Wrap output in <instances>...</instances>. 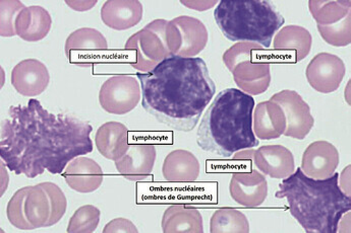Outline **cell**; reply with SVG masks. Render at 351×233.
Here are the masks:
<instances>
[{
  "mask_svg": "<svg viewBox=\"0 0 351 233\" xmlns=\"http://www.w3.org/2000/svg\"><path fill=\"white\" fill-rule=\"evenodd\" d=\"M266 49L263 46L250 42H239L224 52L223 63L228 70L232 71L237 64L243 61L258 60V54L265 53Z\"/></svg>",
  "mask_w": 351,
  "mask_h": 233,
  "instance_id": "30",
  "label": "cell"
},
{
  "mask_svg": "<svg viewBox=\"0 0 351 233\" xmlns=\"http://www.w3.org/2000/svg\"><path fill=\"white\" fill-rule=\"evenodd\" d=\"M108 50L106 38L98 29L82 28L73 31L65 41V56L69 62L91 67L101 62Z\"/></svg>",
  "mask_w": 351,
  "mask_h": 233,
  "instance_id": "10",
  "label": "cell"
},
{
  "mask_svg": "<svg viewBox=\"0 0 351 233\" xmlns=\"http://www.w3.org/2000/svg\"><path fill=\"white\" fill-rule=\"evenodd\" d=\"M313 37L306 28L295 25L285 27L275 35L273 49L287 62L296 63L308 57Z\"/></svg>",
  "mask_w": 351,
  "mask_h": 233,
  "instance_id": "18",
  "label": "cell"
},
{
  "mask_svg": "<svg viewBox=\"0 0 351 233\" xmlns=\"http://www.w3.org/2000/svg\"><path fill=\"white\" fill-rule=\"evenodd\" d=\"M65 3L67 4V6L71 8V10H75V12H87V10H91L92 8L96 5L98 3L97 0H91V1H73V0H66Z\"/></svg>",
  "mask_w": 351,
  "mask_h": 233,
  "instance_id": "35",
  "label": "cell"
},
{
  "mask_svg": "<svg viewBox=\"0 0 351 233\" xmlns=\"http://www.w3.org/2000/svg\"><path fill=\"white\" fill-rule=\"evenodd\" d=\"M254 110L253 96L237 88L222 90L204 114L197 129V146L222 157L258 146L253 130Z\"/></svg>",
  "mask_w": 351,
  "mask_h": 233,
  "instance_id": "4",
  "label": "cell"
},
{
  "mask_svg": "<svg viewBox=\"0 0 351 233\" xmlns=\"http://www.w3.org/2000/svg\"><path fill=\"white\" fill-rule=\"evenodd\" d=\"M103 233H138L136 226L127 218H115L105 225Z\"/></svg>",
  "mask_w": 351,
  "mask_h": 233,
  "instance_id": "34",
  "label": "cell"
},
{
  "mask_svg": "<svg viewBox=\"0 0 351 233\" xmlns=\"http://www.w3.org/2000/svg\"><path fill=\"white\" fill-rule=\"evenodd\" d=\"M343 60L331 53H319L308 63L306 77L308 85L319 94L336 92L346 77Z\"/></svg>",
  "mask_w": 351,
  "mask_h": 233,
  "instance_id": "13",
  "label": "cell"
},
{
  "mask_svg": "<svg viewBox=\"0 0 351 233\" xmlns=\"http://www.w3.org/2000/svg\"><path fill=\"white\" fill-rule=\"evenodd\" d=\"M142 98L141 85L134 77L115 75L101 85L99 102L105 112L125 115L136 109Z\"/></svg>",
  "mask_w": 351,
  "mask_h": 233,
  "instance_id": "9",
  "label": "cell"
},
{
  "mask_svg": "<svg viewBox=\"0 0 351 233\" xmlns=\"http://www.w3.org/2000/svg\"><path fill=\"white\" fill-rule=\"evenodd\" d=\"M66 207V197L54 182L27 187L24 211L33 230L56 225L64 217Z\"/></svg>",
  "mask_w": 351,
  "mask_h": 233,
  "instance_id": "6",
  "label": "cell"
},
{
  "mask_svg": "<svg viewBox=\"0 0 351 233\" xmlns=\"http://www.w3.org/2000/svg\"><path fill=\"white\" fill-rule=\"evenodd\" d=\"M144 8L138 0H108L101 8V20L108 28L127 31L140 24Z\"/></svg>",
  "mask_w": 351,
  "mask_h": 233,
  "instance_id": "20",
  "label": "cell"
},
{
  "mask_svg": "<svg viewBox=\"0 0 351 233\" xmlns=\"http://www.w3.org/2000/svg\"><path fill=\"white\" fill-rule=\"evenodd\" d=\"M184 6L188 8H193V10H199V12H204V10H209V8H213L216 5L217 1H180Z\"/></svg>",
  "mask_w": 351,
  "mask_h": 233,
  "instance_id": "36",
  "label": "cell"
},
{
  "mask_svg": "<svg viewBox=\"0 0 351 233\" xmlns=\"http://www.w3.org/2000/svg\"><path fill=\"white\" fill-rule=\"evenodd\" d=\"M161 228L164 233H203V217L195 208L171 205L164 212Z\"/></svg>",
  "mask_w": 351,
  "mask_h": 233,
  "instance_id": "26",
  "label": "cell"
},
{
  "mask_svg": "<svg viewBox=\"0 0 351 233\" xmlns=\"http://www.w3.org/2000/svg\"><path fill=\"white\" fill-rule=\"evenodd\" d=\"M211 233H249L247 216L233 208H222L214 212L210 220Z\"/></svg>",
  "mask_w": 351,
  "mask_h": 233,
  "instance_id": "28",
  "label": "cell"
},
{
  "mask_svg": "<svg viewBox=\"0 0 351 233\" xmlns=\"http://www.w3.org/2000/svg\"><path fill=\"white\" fill-rule=\"evenodd\" d=\"M167 23L164 18L153 20L134 33L125 43V50L134 53V58L130 61V66L138 72H150L162 61L171 57L166 41Z\"/></svg>",
  "mask_w": 351,
  "mask_h": 233,
  "instance_id": "7",
  "label": "cell"
},
{
  "mask_svg": "<svg viewBox=\"0 0 351 233\" xmlns=\"http://www.w3.org/2000/svg\"><path fill=\"white\" fill-rule=\"evenodd\" d=\"M26 8L19 0H2L0 1V35L3 38L16 36V20L19 14Z\"/></svg>",
  "mask_w": 351,
  "mask_h": 233,
  "instance_id": "32",
  "label": "cell"
},
{
  "mask_svg": "<svg viewBox=\"0 0 351 233\" xmlns=\"http://www.w3.org/2000/svg\"><path fill=\"white\" fill-rule=\"evenodd\" d=\"M52 26V18L42 6H26L16 20V36L26 42H38L47 37Z\"/></svg>",
  "mask_w": 351,
  "mask_h": 233,
  "instance_id": "24",
  "label": "cell"
},
{
  "mask_svg": "<svg viewBox=\"0 0 351 233\" xmlns=\"http://www.w3.org/2000/svg\"><path fill=\"white\" fill-rule=\"evenodd\" d=\"M95 144L103 157L108 161H119L130 147L128 129L119 122H107L97 130Z\"/></svg>",
  "mask_w": 351,
  "mask_h": 233,
  "instance_id": "23",
  "label": "cell"
},
{
  "mask_svg": "<svg viewBox=\"0 0 351 233\" xmlns=\"http://www.w3.org/2000/svg\"><path fill=\"white\" fill-rule=\"evenodd\" d=\"M231 198L239 205L256 208L263 204L268 196V182L258 169L235 172L229 184Z\"/></svg>",
  "mask_w": 351,
  "mask_h": 233,
  "instance_id": "14",
  "label": "cell"
},
{
  "mask_svg": "<svg viewBox=\"0 0 351 233\" xmlns=\"http://www.w3.org/2000/svg\"><path fill=\"white\" fill-rule=\"evenodd\" d=\"M10 81L19 94L34 98L43 94L49 85V71L38 59H26L14 67Z\"/></svg>",
  "mask_w": 351,
  "mask_h": 233,
  "instance_id": "16",
  "label": "cell"
},
{
  "mask_svg": "<svg viewBox=\"0 0 351 233\" xmlns=\"http://www.w3.org/2000/svg\"><path fill=\"white\" fill-rule=\"evenodd\" d=\"M214 18L229 41L256 43L265 49L285 24L282 14L266 0H222Z\"/></svg>",
  "mask_w": 351,
  "mask_h": 233,
  "instance_id": "5",
  "label": "cell"
},
{
  "mask_svg": "<svg viewBox=\"0 0 351 233\" xmlns=\"http://www.w3.org/2000/svg\"><path fill=\"white\" fill-rule=\"evenodd\" d=\"M26 192L27 187H25L14 193L6 207V216L10 224L18 230H33L32 226L25 216L24 201Z\"/></svg>",
  "mask_w": 351,
  "mask_h": 233,
  "instance_id": "33",
  "label": "cell"
},
{
  "mask_svg": "<svg viewBox=\"0 0 351 233\" xmlns=\"http://www.w3.org/2000/svg\"><path fill=\"white\" fill-rule=\"evenodd\" d=\"M339 174L325 180L308 178L298 167L279 184L276 198L287 199L292 217L306 233L338 232L351 199L340 189Z\"/></svg>",
  "mask_w": 351,
  "mask_h": 233,
  "instance_id": "3",
  "label": "cell"
},
{
  "mask_svg": "<svg viewBox=\"0 0 351 233\" xmlns=\"http://www.w3.org/2000/svg\"><path fill=\"white\" fill-rule=\"evenodd\" d=\"M101 212L93 205H84L75 210L69 219L66 232L69 233H92L100 222Z\"/></svg>",
  "mask_w": 351,
  "mask_h": 233,
  "instance_id": "29",
  "label": "cell"
},
{
  "mask_svg": "<svg viewBox=\"0 0 351 233\" xmlns=\"http://www.w3.org/2000/svg\"><path fill=\"white\" fill-rule=\"evenodd\" d=\"M136 77L143 108L176 131H192L216 92L207 64L199 57L171 56Z\"/></svg>",
  "mask_w": 351,
  "mask_h": 233,
  "instance_id": "2",
  "label": "cell"
},
{
  "mask_svg": "<svg viewBox=\"0 0 351 233\" xmlns=\"http://www.w3.org/2000/svg\"><path fill=\"white\" fill-rule=\"evenodd\" d=\"M166 41L172 56L193 58L208 44L209 33L205 25L190 16H180L169 20L166 26Z\"/></svg>",
  "mask_w": 351,
  "mask_h": 233,
  "instance_id": "8",
  "label": "cell"
},
{
  "mask_svg": "<svg viewBox=\"0 0 351 233\" xmlns=\"http://www.w3.org/2000/svg\"><path fill=\"white\" fill-rule=\"evenodd\" d=\"M308 8L317 25L330 26L350 14V0H310Z\"/></svg>",
  "mask_w": 351,
  "mask_h": 233,
  "instance_id": "27",
  "label": "cell"
},
{
  "mask_svg": "<svg viewBox=\"0 0 351 233\" xmlns=\"http://www.w3.org/2000/svg\"><path fill=\"white\" fill-rule=\"evenodd\" d=\"M317 28L322 39L334 47H346L351 43V14L343 20L330 26H319Z\"/></svg>",
  "mask_w": 351,
  "mask_h": 233,
  "instance_id": "31",
  "label": "cell"
},
{
  "mask_svg": "<svg viewBox=\"0 0 351 233\" xmlns=\"http://www.w3.org/2000/svg\"><path fill=\"white\" fill-rule=\"evenodd\" d=\"M287 129V119L281 107L272 100L258 104L253 114V130L260 140L281 137Z\"/></svg>",
  "mask_w": 351,
  "mask_h": 233,
  "instance_id": "22",
  "label": "cell"
},
{
  "mask_svg": "<svg viewBox=\"0 0 351 233\" xmlns=\"http://www.w3.org/2000/svg\"><path fill=\"white\" fill-rule=\"evenodd\" d=\"M235 159H250L264 176L285 180L294 173V156L291 151L282 146H265L256 150L239 151Z\"/></svg>",
  "mask_w": 351,
  "mask_h": 233,
  "instance_id": "12",
  "label": "cell"
},
{
  "mask_svg": "<svg viewBox=\"0 0 351 233\" xmlns=\"http://www.w3.org/2000/svg\"><path fill=\"white\" fill-rule=\"evenodd\" d=\"M93 128L88 122L53 114L32 98L8 109L2 121L0 157L16 176L34 178L48 171L60 175L75 157L93 151Z\"/></svg>",
  "mask_w": 351,
  "mask_h": 233,
  "instance_id": "1",
  "label": "cell"
},
{
  "mask_svg": "<svg viewBox=\"0 0 351 233\" xmlns=\"http://www.w3.org/2000/svg\"><path fill=\"white\" fill-rule=\"evenodd\" d=\"M270 100L278 104L285 112L287 129L283 135L304 140L314 127L315 119L302 96L294 90H285L271 96Z\"/></svg>",
  "mask_w": 351,
  "mask_h": 233,
  "instance_id": "11",
  "label": "cell"
},
{
  "mask_svg": "<svg viewBox=\"0 0 351 233\" xmlns=\"http://www.w3.org/2000/svg\"><path fill=\"white\" fill-rule=\"evenodd\" d=\"M201 173V165L195 154L184 149L171 151L164 159L162 174L170 182H192Z\"/></svg>",
  "mask_w": 351,
  "mask_h": 233,
  "instance_id": "25",
  "label": "cell"
},
{
  "mask_svg": "<svg viewBox=\"0 0 351 233\" xmlns=\"http://www.w3.org/2000/svg\"><path fill=\"white\" fill-rule=\"evenodd\" d=\"M231 73L239 90L250 96L264 94L270 87L271 68L266 61H243Z\"/></svg>",
  "mask_w": 351,
  "mask_h": 233,
  "instance_id": "21",
  "label": "cell"
},
{
  "mask_svg": "<svg viewBox=\"0 0 351 233\" xmlns=\"http://www.w3.org/2000/svg\"><path fill=\"white\" fill-rule=\"evenodd\" d=\"M156 161V148L153 144H132L127 153L114 161L119 175L130 180L140 182L152 174Z\"/></svg>",
  "mask_w": 351,
  "mask_h": 233,
  "instance_id": "17",
  "label": "cell"
},
{
  "mask_svg": "<svg viewBox=\"0 0 351 233\" xmlns=\"http://www.w3.org/2000/svg\"><path fill=\"white\" fill-rule=\"evenodd\" d=\"M64 178L71 190L88 194L100 188L104 174L95 161L82 155L75 157L67 165L64 172Z\"/></svg>",
  "mask_w": 351,
  "mask_h": 233,
  "instance_id": "19",
  "label": "cell"
},
{
  "mask_svg": "<svg viewBox=\"0 0 351 233\" xmlns=\"http://www.w3.org/2000/svg\"><path fill=\"white\" fill-rule=\"evenodd\" d=\"M340 157L337 148L325 140L313 142L302 155V173L315 180H325L335 174Z\"/></svg>",
  "mask_w": 351,
  "mask_h": 233,
  "instance_id": "15",
  "label": "cell"
}]
</instances>
